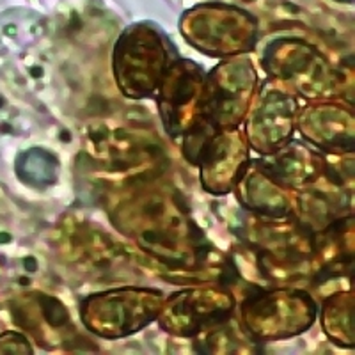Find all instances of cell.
Segmentation results:
<instances>
[{
    "label": "cell",
    "instance_id": "obj_1",
    "mask_svg": "<svg viewBox=\"0 0 355 355\" xmlns=\"http://www.w3.org/2000/svg\"><path fill=\"white\" fill-rule=\"evenodd\" d=\"M18 173L31 185H50L55 182L57 160L44 151L43 153L31 151V153H25L18 162Z\"/></svg>",
    "mask_w": 355,
    "mask_h": 355
}]
</instances>
